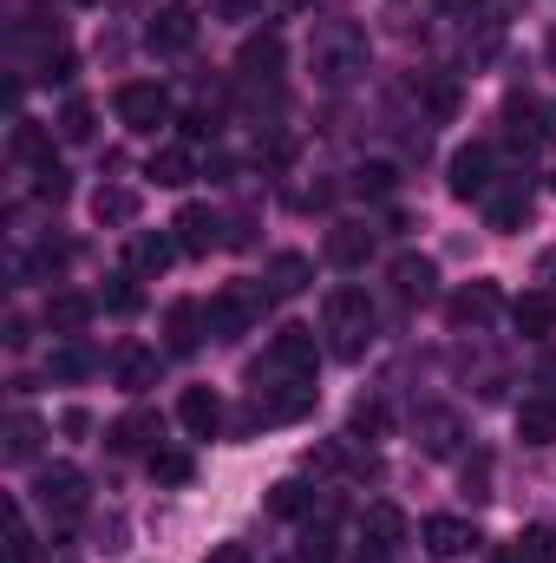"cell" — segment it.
<instances>
[{
  "mask_svg": "<svg viewBox=\"0 0 556 563\" xmlns=\"http://www.w3.org/2000/svg\"><path fill=\"white\" fill-rule=\"evenodd\" d=\"M105 445L112 452H157V413H125V420L105 426Z\"/></svg>",
  "mask_w": 556,
  "mask_h": 563,
  "instance_id": "cell-21",
  "label": "cell"
},
{
  "mask_svg": "<svg viewBox=\"0 0 556 563\" xmlns=\"http://www.w3.org/2000/svg\"><path fill=\"white\" fill-rule=\"evenodd\" d=\"M551 190H556V177H551Z\"/></svg>",
  "mask_w": 556,
  "mask_h": 563,
  "instance_id": "cell-56",
  "label": "cell"
},
{
  "mask_svg": "<svg viewBox=\"0 0 556 563\" xmlns=\"http://www.w3.org/2000/svg\"><path fill=\"white\" fill-rule=\"evenodd\" d=\"M276 374H288V380H308V374H314V328H276V341H269V354L249 367V380L263 387V380H276Z\"/></svg>",
  "mask_w": 556,
  "mask_h": 563,
  "instance_id": "cell-3",
  "label": "cell"
},
{
  "mask_svg": "<svg viewBox=\"0 0 556 563\" xmlns=\"http://www.w3.org/2000/svg\"><path fill=\"white\" fill-rule=\"evenodd\" d=\"M419 432H425V452H432V459H445V452L458 445V426L445 420V413H425V426H419Z\"/></svg>",
  "mask_w": 556,
  "mask_h": 563,
  "instance_id": "cell-42",
  "label": "cell"
},
{
  "mask_svg": "<svg viewBox=\"0 0 556 563\" xmlns=\"http://www.w3.org/2000/svg\"><path fill=\"white\" fill-rule=\"evenodd\" d=\"M92 367H99V361H92V347H79V341H73V347H53V361H46V374H53V380H66V387H73V380H86Z\"/></svg>",
  "mask_w": 556,
  "mask_h": 563,
  "instance_id": "cell-33",
  "label": "cell"
},
{
  "mask_svg": "<svg viewBox=\"0 0 556 563\" xmlns=\"http://www.w3.org/2000/svg\"><path fill=\"white\" fill-rule=\"evenodd\" d=\"M59 432H66V439H86V432H92V413H86V407H66V413H59Z\"/></svg>",
  "mask_w": 556,
  "mask_h": 563,
  "instance_id": "cell-47",
  "label": "cell"
},
{
  "mask_svg": "<svg viewBox=\"0 0 556 563\" xmlns=\"http://www.w3.org/2000/svg\"><path fill=\"white\" fill-rule=\"evenodd\" d=\"M341 558V538H334V511L327 518H308L301 544H294V563H334Z\"/></svg>",
  "mask_w": 556,
  "mask_h": 563,
  "instance_id": "cell-26",
  "label": "cell"
},
{
  "mask_svg": "<svg viewBox=\"0 0 556 563\" xmlns=\"http://www.w3.org/2000/svg\"><path fill=\"white\" fill-rule=\"evenodd\" d=\"M112 112H119V125H125V132L157 139V125H170V92H164V86H151V79H132V86H119Z\"/></svg>",
  "mask_w": 556,
  "mask_h": 563,
  "instance_id": "cell-5",
  "label": "cell"
},
{
  "mask_svg": "<svg viewBox=\"0 0 556 563\" xmlns=\"http://www.w3.org/2000/svg\"><path fill=\"white\" fill-rule=\"evenodd\" d=\"M33 197H40V203H66V197H73V177H66L59 164H40V170H33Z\"/></svg>",
  "mask_w": 556,
  "mask_h": 563,
  "instance_id": "cell-39",
  "label": "cell"
},
{
  "mask_svg": "<svg viewBox=\"0 0 556 563\" xmlns=\"http://www.w3.org/2000/svg\"><path fill=\"white\" fill-rule=\"evenodd\" d=\"M144 177H157L164 190H184V184L197 177V157H190L184 144H164V151H151V164H144Z\"/></svg>",
  "mask_w": 556,
  "mask_h": 563,
  "instance_id": "cell-23",
  "label": "cell"
},
{
  "mask_svg": "<svg viewBox=\"0 0 556 563\" xmlns=\"http://www.w3.org/2000/svg\"><path fill=\"white\" fill-rule=\"evenodd\" d=\"M210 13H216V20H256L263 0H210Z\"/></svg>",
  "mask_w": 556,
  "mask_h": 563,
  "instance_id": "cell-45",
  "label": "cell"
},
{
  "mask_svg": "<svg viewBox=\"0 0 556 563\" xmlns=\"http://www.w3.org/2000/svg\"><path fill=\"white\" fill-rule=\"evenodd\" d=\"M393 288H400L407 301H432V288H438V269H432L425 256H400V263H393Z\"/></svg>",
  "mask_w": 556,
  "mask_h": 563,
  "instance_id": "cell-29",
  "label": "cell"
},
{
  "mask_svg": "<svg viewBox=\"0 0 556 563\" xmlns=\"http://www.w3.org/2000/svg\"><path fill=\"white\" fill-rule=\"evenodd\" d=\"M504 119H511V139H518V144H531V151H537V144H551V125H544V112H537L531 99H524V106H511Z\"/></svg>",
  "mask_w": 556,
  "mask_h": 563,
  "instance_id": "cell-34",
  "label": "cell"
},
{
  "mask_svg": "<svg viewBox=\"0 0 556 563\" xmlns=\"http://www.w3.org/2000/svg\"><path fill=\"white\" fill-rule=\"evenodd\" d=\"M99 301H105L112 314H138V308H144L138 276H132V269H125V276H112V282H105V295H99Z\"/></svg>",
  "mask_w": 556,
  "mask_h": 563,
  "instance_id": "cell-38",
  "label": "cell"
},
{
  "mask_svg": "<svg viewBox=\"0 0 556 563\" xmlns=\"http://www.w3.org/2000/svg\"><path fill=\"white\" fill-rule=\"evenodd\" d=\"M498 563H524V558H518V551H511V558H498Z\"/></svg>",
  "mask_w": 556,
  "mask_h": 563,
  "instance_id": "cell-54",
  "label": "cell"
},
{
  "mask_svg": "<svg viewBox=\"0 0 556 563\" xmlns=\"http://www.w3.org/2000/svg\"><path fill=\"white\" fill-rule=\"evenodd\" d=\"M92 217L112 223V230L138 223V190H132V184H99V190H92Z\"/></svg>",
  "mask_w": 556,
  "mask_h": 563,
  "instance_id": "cell-19",
  "label": "cell"
},
{
  "mask_svg": "<svg viewBox=\"0 0 556 563\" xmlns=\"http://www.w3.org/2000/svg\"><path fill=\"white\" fill-rule=\"evenodd\" d=\"M498 308H504L498 282H471V288H458V295L445 301V321H452V328H485Z\"/></svg>",
  "mask_w": 556,
  "mask_h": 563,
  "instance_id": "cell-11",
  "label": "cell"
},
{
  "mask_svg": "<svg viewBox=\"0 0 556 563\" xmlns=\"http://www.w3.org/2000/svg\"><path fill=\"white\" fill-rule=\"evenodd\" d=\"M236 73H243L249 86H276L281 79V40L276 33H256V40L236 53Z\"/></svg>",
  "mask_w": 556,
  "mask_h": 563,
  "instance_id": "cell-15",
  "label": "cell"
},
{
  "mask_svg": "<svg viewBox=\"0 0 556 563\" xmlns=\"http://www.w3.org/2000/svg\"><path fill=\"white\" fill-rule=\"evenodd\" d=\"M7 563H33V531H26V518H20V511L7 518Z\"/></svg>",
  "mask_w": 556,
  "mask_h": 563,
  "instance_id": "cell-43",
  "label": "cell"
},
{
  "mask_svg": "<svg viewBox=\"0 0 556 563\" xmlns=\"http://www.w3.org/2000/svg\"><path fill=\"white\" fill-rule=\"evenodd\" d=\"M177 256H184L177 236H164V230H132V276H164Z\"/></svg>",
  "mask_w": 556,
  "mask_h": 563,
  "instance_id": "cell-16",
  "label": "cell"
},
{
  "mask_svg": "<svg viewBox=\"0 0 556 563\" xmlns=\"http://www.w3.org/2000/svg\"><path fill=\"white\" fill-rule=\"evenodd\" d=\"M308 282H314V263H308L301 250H281L276 263H269V288H276V301L281 295H301Z\"/></svg>",
  "mask_w": 556,
  "mask_h": 563,
  "instance_id": "cell-28",
  "label": "cell"
},
{
  "mask_svg": "<svg viewBox=\"0 0 556 563\" xmlns=\"http://www.w3.org/2000/svg\"><path fill=\"white\" fill-rule=\"evenodd\" d=\"M203 334H210L203 301H170V314H164V347H170V354H197Z\"/></svg>",
  "mask_w": 556,
  "mask_h": 563,
  "instance_id": "cell-12",
  "label": "cell"
},
{
  "mask_svg": "<svg viewBox=\"0 0 556 563\" xmlns=\"http://www.w3.org/2000/svg\"><path fill=\"white\" fill-rule=\"evenodd\" d=\"M393 184H400L393 164H360L354 170V197H393Z\"/></svg>",
  "mask_w": 556,
  "mask_h": 563,
  "instance_id": "cell-37",
  "label": "cell"
},
{
  "mask_svg": "<svg viewBox=\"0 0 556 563\" xmlns=\"http://www.w3.org/2000/svg\"><path fill=\"white\" fill-rule=\"evenodd\" d=\"M7 151L20 157V164H53V132L46 125H33V119H13V132H7Z\"/></svg>",
  "mask_w": 556,
  "mask_h": 563,
  "instance_id": "cell-25",
  "label": "cell"
},
{
  "mask_svg": "<svg viewBox=\"0 0 556 563\" xmlns=\"http://www.w3.org/2000/svg\"><path fill=\"white\" fill-rule=\"evenodd\" d=\"M170 236H177V250H184V256H210V250H223V243H230V223H223L210 203H184V210H177V223H170Z\"/></svg>",
  "mask_w": 556,
  "mask_h": 563,
  "instance_id": "cell-7",
  "label": "cell"
},
{
  "mask_svg": "<svg viewBox=\"0 0 556 563\" xmlns=\"http://www.w3.org/2000/svg\"><path fill=\"white\" fill-rule=\"evenodd\" d=\"M518 558H524V563H556V525H524Z\"/></svg>",
  "mask_w": 556,
  "mask_h": 563,
  "instance_id": "cell-35",
  "label": "cell"
},
{
  "mask_svg": "<svg viewBox=\"0 0 556 563\" xmlns=\"http://www.w3.org/2000/svg\"><path fill=\"white\" fill-rule=\"evenodd\" d=\"M419 544L438 563H452V558H471L485 538H478V525H465V518H425V525H419Z\"/></svg>",
  "mask_w": 556,
  "mask_h": 563,
  "instance_id": "cell-9",
  "label": "cell"
},
{
  "mask_svg": "<svg viewBox=\"0 0 556 563\" xmlns=\"http://www.w3.org/2000/svg\"><path fill=\"white\" fill-rule=\"evenodd\" d=\"M380 432H387V407H380V400H354L347 439H380Z\"/></svg>",
  "mask_w": 556,
  "mask_h": 563,
  "instance_id": "cell-41",
  "label": "cell"
},
{
  "mask_svg": "<svg viewBox=\"0 0 556 563\" xmlns=\"http://www.w3.org/2000/svg\"><path fill=\"white\" fill-rule=\"evenodd\" d=\"M119 387H125V394L157 387V354H151V347H119Z\"/></svg>",
  "mask_w": 556,
  "mask_h": 563,
  "instance_id": "cell-30",
  "label": "cell"
},
{
  "mask_svg": "<svg viewBox=\"0 0 556 563\" xmlns=\"http://www.w3.org/2000/svg\"><path fill=\"white\" fill-rule=\"evenodd\" d=\"M99 544H105V551H125V525H119V518H105V531H99Z\"/></svg>",
  "mask_w": 556,
  "mask_h": 563,
  "instance_id": "cell-48",
  "label": "cell"
},
{
  "mask_svg": "<svg viewBox=\"0 0 556 563\" xmlns=\"http://www.w3.org/2000/svg\"><path fill=\"white\" fill-rule=\"evenodd\" d=\"M92 132H99V106H92V99H66V106H59V139L92 144Z\"/></svg>",
  "mask_w": 556,
  "mask_h": 563,
  "instance_id": "cell-31",
  "label": "cell"
},
{
  "mask_svg": "<svg viewBox=\"0 0 556 563\" xmlns=\"http://www.w3.org/2000/svg\"><path fill=\"white\" fill-rule=\"evenodd\" d=\"M269 511L276 518H314V492L301 478H281V485H269Z\"/></svg>",
  "mask_w": 556,
  "mask_h": 563,
  "instance_id": "cell-32",
  "label": "cell"
},
{
  "mask_svg": "<svg viewBox=\"0 0 556 563\" xmlns=\"http://www.w3.org/2000/svg\"><path fill=\"white\" fill-rule=\"evenodd\" d=\"M33 79H40V86H73V79H79V59H73L66 46H46V59H40Z\"/></svg>",
  "mask_w": 556,
  "mask_h": 563,
  "instance_id": "cell-36",
  "label": "cell"
},
{
  "mask_svg": "<svg viewBox=\"0 0 556 563\" xmlns=\"http://www.w3.org/2000/svg\"><path fill=\"white\" fill-rule=\"evenodd\" d=\"M425 106H432V119H452V112H458V92H452V86L438 79V86L425 92Z\"/></svg>",
  "mask_w": 556,
  "mask_h": 563,
  "instance_id": "cell-46",
  "label": "cell"
},
{
  "mask_svg": "<svg viewBox=\"0 0 556 563\" xmlns=\"http://www.w3.org/2000/svg\"><path fill=\"white\" fill-rule=\"evenodd\" d=\"M551 66H556V26H551Z\"/></svg>",
  "mask_w": 556,
  "mask_h": 563,
  "instance_id": "cell-53",
  "label": "cell"
},
{
  "mask_svg": "<svg viewBox=\"0 0 556 563\" xmlns=\"http://www.w3.org/2000/svg\"><path fill=\"white\" fill-rule=\"evenodd\" d=\"M367 256H374V230L367 223H334L327 230V263L334 269H360Z\"/></svg>",
  "mask_w": 556,
  "mask_h": 563,
  "instance_id": "cell-17",
  "label": "cell"
},
{
  "mask_svg": "<svg viewBox=\"0 0 556 563\" xmlns=\"http://www.w3.org/2000/svg\"><path fill=\"white\" fill-rule=\"evenodd\" d=\"M544 387H551V400H556V354L544 361Z\"/></svg>",
  "mask_w": 556,
  "mask_h": 563,
  "instance_id": "cell-51",
  "label": "cell"
},
{
  "mask_svg": "<svg viewBox=\"0 0 556 563\" xmlns=\"http://www.w3.org/2000/svg\"><path fill=\"white\" fill-rule=\"evenodd\" d=\"M190 40H197V7H184V0L157 7L151 26H144V46L151 53H190Z\"/></svg>",
  "mask_w": 556,
  "mask_h": 563,
  "instance_id": "cell-8",
  "label": "cell"
},
{
  "mask_svg": "<svg viewBox=\"0 0 556 563\" xmlns=\"http://www.w3.org/2000/svg\"><path fill=\"white\" fill-rule=\"evenodd\" d=\"M92 308H99L92 295H79V288H53V295H46V328H53V334H79V328L92 321Z\"/></svg>",
  "mask_w": 556,
  "mask_h": 563,
  "instance_id": "cell-18",
  "label": "cell"
},
{
  "mask_svg": "<svg viewBox=\"0 0 556 563\" xmlns=\"http://www.w3.org/2000/svg\"><path fill=\"white\" fill-rule=\"evenodd\" d=\"M491 164H498V157H491V144H458V151H452V164H445V170H452V177H445V184H452V197H458V203H485V197L498 190Z\"/></svg>",
  "mask_w": 556,
  "mask_h": 563,
  "instance_id": "cell-6",
  "label": "cell"
},
{
  "mask_svg": "<svg viewBox=\"0 0 556 563\" xmlns=\"http://www.w3.org/2000/svg\"><path fill=\"white\" fill-rule=\"evenodd\" d=\"M33 505H40L53 525L79 518V511H86V472H79V465H46V472H33Z\"/></svg>",
  "mask_w": 556,
  "mask_h": 563,
  "instance_id": "cell-4",
  "label": "cell"
},
{
  "mask_svg": "<svg viewBox=\"0 0 556 563\" xmlns=\"http://www.w3.org/2000/svg\"><path fill=\"white\" fill-rule=\"evenodd\" d=\"M308 66H314L321 86L360 79V73H367V33H360L354 20H321L314 40H308Z\"/></svg>",
  "mask_w": 556,
  "mask_h": 563,
  "instance_id": "cell-1",
  "label": "cell"
},
{
  "mask_svg": "<svg viewBox=\"0 0 556 563\" xmlns=\"http://www.w3.org/2000/svg\"><path fill=\"white\" fill-rule=\"evenodd\" d=\"M485 485H491V459H485V452H471V459H465V492H471V498H491Z\"/></svg>",
  "mask_w": 556,
  "mask_h": 563,
  "instance_id": "cell-44",
  "label": "cell"
},
{
  "mask_svg": "<svg viewBox=\"0 0 556 563\" xmlns=\"http://www.w3.org/2000/svg\"><path fill=\"white\" fill-rule=\"evenodd\" d=\"M485 217H491V230H524V223H531V190H524V184L491 190V197H485Z\"/></svg>",
  "mask_w": 556,
  "mask_h": 563,
  "instance_id": "cell-24",
  "label": "cell"
},
{
  "mask_svg": "<svg viewBox=\"0 0 556 563\" xmlns=\"http://www.w3.org/2000/svg\"><path fill=\"white\" fill-rule=\"evenodd\" d=\"M26 341H33V334H26V314H13V321H7V347H26Z\"/></svg>",
  "mask_w": 556,
  "mask_h": 563,
  "instance_id": "cell-50",
  "label": "cell"
},
{
  "mask_svg": "<svg viewBox=\"0 0 556 563\" xmlns=\"http://www.w3.org/2000/svg\"><path fill=\"white\" fill-rule=\"evenodd\" d=\"M190 472H197L190 452H151V478L157 485H190Z\"/></svg>",
  "mask_w": 556,
  "mask_h": 563,
  "instance_id": "cell-40",
  "label": "cell"
},
{
  "mask_svg": "<svg viewBox=\"0 0 556 563\" xmlns=\"http://www.w3.org/2000/svg\"><path fill=\"white\" fill-rule=\"evenodd\" d=\"M327 334H334V354L341 361H360L367 354V341H374V301H367V288H327Z\"/></svg>",
  "mask_w": 556,
  "mask_h": 563,
  "instance_id": "cell-2",
  "label": "cell"
},
{
  "mask_svg": "<svg viewBox=\"0 0 556 563\" xmlns=\"http://www.w3.org/2000/svg\"><path fill=\"white\" fill-rule=\"evenodd\" d=\"M79 7H92V0H79Z\"/></svg>",
  "mask_w": 556,
  "mask_h": 563,
  "instance_id": "cell-55",
  "label": "cell"
},
{
  "mask_svg": "<svg viewBox=\"0 0 556 563\" xmlns=\"http://www.w3.org/2000/svg\"><path fill=\"white\" fill-rule=\"evenodd\" d=\"M177 426H184L190 439H210V432L223 426V400H216L210 387H184V394H177Z\"/></svg>",
  "mask_w": 556,
  "mask_h": 563,
  "instance_id": "cell-13",
  "label": "cell"
},
{
  "mask_svg": "<svg viewBox=\"0 0 556 563\" xmlns=\"http://www.w3.org/2000/svg\"><path fill=\"white\" fill-rule=\"evenodd\" d=\"M518 439H524V445H551L556 439V400L551 394H531V400L518 407Z\"/></svg>",
  "mask_w": 556,
  "mask_h": 563,
  "instance_id": "cell-22",
  "label": "cell"
},
{
  "mask_svg": "<svg viewBox=\"0 0 556 563\" xmlns=\"http://www.w3.org/2000/svg\"><path fill=\"white\" fill-rule=\"evenodd\" d=\"M511 321H518V334H531V341H544V334H556V295H518L511 301Z\"/></svg>",
  "mask_w": 556,
  "mask_h": 563,
  "instance_id": "cell-20",
  "label": "cell"
},
{
  "mask_svg": "<svg viewBox=\"0 0 556 563\" xmlns=\"http://www.w3.org/2000/svg\"><path fill=\"white\" fill-rule=\"evenodd\" d=\"M360 544H367L374 558H393V551L407 544V511H400V505H367V511H360Z\"/></svg>",
  "mask_w": 556,
  "mask_h": 563,
  "instance_id": "cell-10",
  "label": "cell"
},
{
  "mask_svg": "<svg viewBox=\"0 0 556 563\" xmlns=\"http://www.w3.org/2000/svg\"><path fill=\"white\" fill-rule=\"evenodd\" d=\"M203 563H249V551H243V544H216Z\"/></svg>",
  "mask_w": 556,
  "mask_h": 563,
  "instance_id": "cell-49",
  "label": "cell"
},
{
  "mask_svg": "<svg viewBox=\"0 0 556 563\" xmlns=\"http://www.w3.org/2000/svg\"><path fill=\"white\" fill-rule=\"evenodd\" d=\"M40 439H46V426L33 420V413H13V420H7V445H0V459H7V465H26V459L40 452Z\"/></svg>",
  "mask_w": 556,
  "mask_h": 563,
  "instance_id": "cell-27",
  "label": "cell"
},
{
  "mask_svg": "<svg viewBox=\"0 0 556 563\" xmlns=\"http://www.w3.org/2000/svg\"><path fill=\"white\" fill-rule=\"evenodd\" d=\"M445 7H478V0H445Z\"/></svg>",
  "mask_w": 556,
  "mask_h": 563,
  "instance_id": "cell-52",
  "label": "cell"
},
{
  "mask_svg": "<svg viewBox=\"0 0 556 563\" xmlns=\"http://www.w3.org/2000/svg\"><path fill=\"white\" fill-rule=\"evenodd\" d=\"M203 321H210V341H236L256 314H249V301H243L236 288H223V295H210V301H203Z\"/></svg>",
  "mask_w": 556,
  "mask_h": 563,
  "instance_id": "cell-14",
  "label": "cell"
}]
</instances>
